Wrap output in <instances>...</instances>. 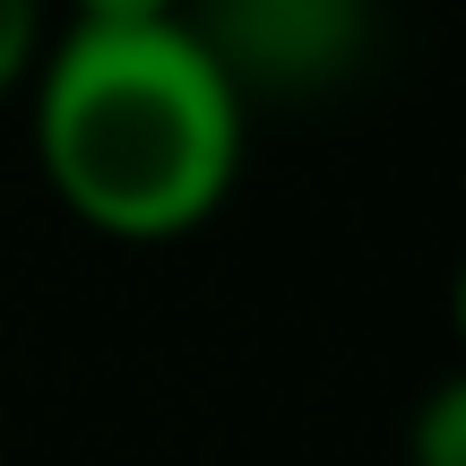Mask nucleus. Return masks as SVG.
I'll list each match as a JSON object with an SVG mask.
<instances>
[{"instance_id":"obj_1","label":"nucleus","mask_w":466,"mask_h":466,"mask_svg":"<svg viewBox=\"0 0 466 466\" xmlns=\"http://www.w3.org/2000/svg\"><path fill=\"white\" fill-rule=\"evenodd\" d=\"M26 96L52 199L104 242H182L233 199L250 113L182 26H61Z\"/></svg>"},{"instance_id":"obj_2","label":"nucleus","mask_w":466,"mask_h":466,"mask_svg":"<svg viewBox=\"0 0 466 466\" xmlns=\"http://www.w3.org/2000/svg\"><path fill=\"white\" fill-rule=\"evenodd\" d=\"M182 35L217 61L242 113L319 104L371 52V0H182Z\"/></svg>"},{"instance_id":"obj_3","label":"nucleus","mask_w":466,"mask_h":466,"mask_svg":"<svg viewBox=\"0 0 466 466\" xmlns=\"http://www.w3.org/2000/svg\"><path fill=\"white\" fill-rule=\"evenodd\" d=\"M44 44H52L44 0H0V96L35 86V69H44Z\"/></svg>"},{"instance_id":"obj_4","label":"nucleus","mask_w":466,"mask_h":466,"mask_svg":"<svg viewBox=\"0 0 466 466\" xmlns=\"http://www.w3.org/2000/svg\"><path fill=\"white\" fill-rule=\"evenodd\" d=\"M415 466H466V389L441 380L415 415Z\"/></svg>"},{"instance_id":"obj_5","label":"nucleus","mask_w":466,"mask_h":466,"mask_svg":"<svg viewBox=\"0 0 466 466\" xmlns=\"http://www.w3.org/2000/svg\"><path fill=\"white\" fill-rule=\"evenodd\" d=\"M61 26H182V0H69Z\"/></svg>"}]
</instances>
